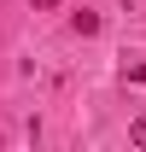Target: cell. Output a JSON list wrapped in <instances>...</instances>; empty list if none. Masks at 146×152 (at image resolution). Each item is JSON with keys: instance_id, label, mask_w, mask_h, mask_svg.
<instances>
[{"instance_id": "cell-4", "label": "cell", "mask_w": 146, "mask_h": 152, "mask_svg": "<svg viewBox=\"0 0 146 152\" xmlns=\"http://www.w3.org/2000/svg\"><path fill=\"white\" fill-rule=\"evenodd\" d=\"M29 6H41V12H53V6H58V0H29Z\"/></svg>"}, {"instance_id": "cell-1", "label": "cell", "mask_w": 146, "mask_h": 152, "mask_svg": "<svg viewBox=\"0 0 146 152\" xmlns=\"http://www.w3.org/2000/svg\"><path fill=\"white\" fill-rule=\"evenodd\" d=\"M70 29H76V35H99V12H76Z\"/></svg>"}, {"instance_id": "cell-2", "label": "cell", "mask_w": 146, "mask_h": 152, "mask_svg": "<svg viewBox=\"0 0 146 152\" xmlns=\"http://www.w3.org/2000/svg\"><path fill=\"white\" fill-rule=\"evenodd\" d=\"M128 140H134V146H146V117H134V123H128Z\"/></svg>"}, {"instance_id": "cell-3", "label": "cell", "mask_w": 146, "mask_h": 152, "mask_svg": "<svg viewBox=\"0 0 146 152\" xmlns=\"http://www.w3.org/2000/svg\"><path fill=\"white\" fill-rule=\"evenodd\" d=\"M123 76H128V82H140V88H146V58H134V64H128Z\"/></svg>"}]
</instances>
